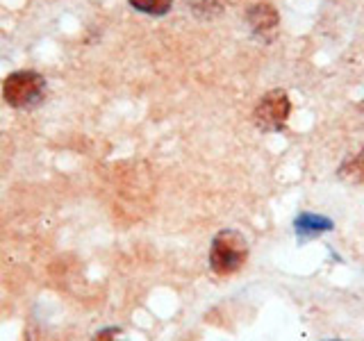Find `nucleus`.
<instances>
[{"mask_svg": "<svg viewBox=\"0 0 364 341\" xmlns=\"http://www.w3.org/2000/svg\"><path fill=\"white\" fill-rule=\"evenodd\" d=\"M248 244L246 239L235 230H223L214 237L210 248V266L216 276H232L246 264Z\"/></svg>", "mask_w": 364, "mask_h": 341, "instance_id": "1", "label": "nucleus"}, {"mask_svg": "<svg viewBox=\"0 0 364 341\" xmlns=\"http://www.w3.org/2000/svg\"><path fill=\"white\" fill-rule=\"evenodd\" d=\"M46 80L34 71H16L5 77L3 82V98L7 105L16 109H26L37 105L43 98Z\"/></svg>", "mask_w": 364, "mask_h": 341, "instance_id": "2", "label": "nucleus"}, {"mask_svg": "<svg viewBox=\"0 0 364 341\" xmlns=\"http://www.w3.org/2000/svg\"><path fill=\"white\" fill-rule=\"evenodd\" d=\"M289 112H291V102L287 91L273 89L262 96V100L257 102V107L253 112V121L262 132H276L284 128V123L289 119Z\"/></svg>", "mask_w": 364, "mask_h": 341, "instance_id": "3", "label": "nucleus"}, {"mask_svg": "<svg viewBox=\"0 0 364 341\" xmlns=\"http://www.w3.org/2000/svg\"><path fill=\"white\" fill-rule=\"evenodd\" d=\"M248 23L255 32H269L278 26V11L269 3H257L248 9Z\"/></svg>", "mask_w": 364, "mask_h": 341, "instance_id": "4", "label": "nucleus"}, {"mask_svg": "<svg viewBox=\"0 0 364 341\" xmlns=\"http://www.w3.org/2000/svg\"><path fill=\"white\" fill-rule=\"evenodd\" d=\"M328 230H333V221L323 219V216H318V214H303V216H299V221H296V232H299V237H303V239L316 237Z\"/></svg>", "mask_w": 364, "mask_h": 341, "instance_id": "5", "label": "nucleus"}, {"mask_svg": "<svg viewBox=\"0 0 364 341\" xmlns=\"http://www.w3.org/2000/svg\"><path fill=\"white\" fill-rule=\"evenodd\" d=\"M130 5L134 9L144 11V14H153V16H162L171 9L173 0H130Z\"/></svg>", "mask_w": 364, "mask_h": 341, "instance_id": "6", "label": "nucleus"}, {"mask_svg": "<svg viewBox=\"0 0 364 341\" xmlns=\"http://www.w3.org/2000/svg\"><path fill=\"white\" fill-rule=\"evenodd\" d=\"M341 175L348 178L350 182H362L364 180V153H358L353 159H348L344 168H341Z\"/></svg>", "mask_w": 364, "mask_h": 341, "instance_id": "7", "label": "nucleus"}, {"mask_svg": "<svg viewBox=\"0 0 364 341\" xmlns=\"http://www.w3.org/2000/svg\"><path fill=\"white\" fill-rule=\"evenodd\" d=\"M94 341H121V332L119 330H102V332H98L94 337Z\"/></svg>", "mask_w": 364, "mask_h": 341, "instance_id": "8", "label": "nucleus"}]
</instances>
